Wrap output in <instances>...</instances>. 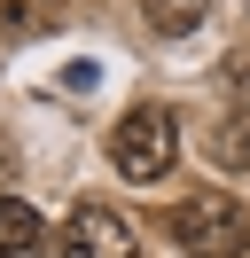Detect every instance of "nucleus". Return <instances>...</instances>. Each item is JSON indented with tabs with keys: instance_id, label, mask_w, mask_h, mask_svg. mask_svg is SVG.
Here are the masks:
<instances>
[{
	"instance_id": "nucleus-8",
	"label": "nucleus",
	"mask_w": 250,
	"mask_h": 258,
	"mask_svg": "<svg viewBox=\"0 0 250 258\" xmlns=\"http://www.w3.org/2000/svg\"><path fill=\"white\" fill-rule=\"evenodd\" d=\"M227 86H234V94H250V55H234V63H227Z\"/></svg>"
},
{
	"instance_id": "nucleus-4",
	"label": "nucleus",
	"mask_w": 250,
	"mask_h": 258,
	"mask_svg": "<svg viewBox=\"0 0 250 258\" xmlns=\"http://www.w3.org/2000/svg\"><path fill=\"white\" fill-rule=\"evenodd\" d=\"M39 242H47L39 211H31L24 196H8V188H0V258H31Z\"/></svg>"
},
{
	"instance_id": "nucleus-1",
	"label": "nucleus",
	"mask_w": 250,
	"mask_h": 258,
	"mask_svg": "<svg viewBox=\"0 0 250 258\" xmlns=\"http://www.w3.org/2000/svg\"><path fill=\"white\" fill-rule=\"evenodd\" d=\"M164 235L180 242L188 258H242L250 250V211L219 188H188L180 204L164 211Z\"/></svg>"
},
{
	"instance_id": "nucleus-7",
	"label": "nucleus",
	"mask_w": 250,
	"mask_h": 258,
	"mask_svg": "<svg viewBox=\"0 0 250 258\" xmlns=\"http://www.w3.org/2000/svg\"><path fill=\"white\" fill-rule=\"evenodd\" d=\"M55 16H62V0H0V32H16V39L47 32Z\"/></svg>"
},
{
	"instance_id": "nucleus-6",
	"label": "nucleus",
	"mask_w": 250,
	"mask_h": 258,
	"mask_svg": "<svg viewBox=\"0 0 250 258\" xmlns=\"http://www.w3.org/2000/svg\"><path fill=\"white\" fill-rule=\"evenodd\" d=\"M211 164L250 172V117H219V125H211Z\"/></svg>"
},
{
	"instance_id": "nucleus-2",
	"label": "nucleus",
	"mask_w": 250,
	"mask_h": 258,
	"mask_svg": "<svg viewBox=\"0 0 250 258\" xmlns=\"http://www.w3.org/2000/svg\"><path fill=\"white\" fill-rule=\"evenodd\" d=\"M109 164H117L133 188L164 180L172 164H180V117H172L164 102H141V110H125L117 125H109Z\"/></svg>"
},
{
	"instance_id": "nucleus-5",
	"label": "nucleus",
	"mask_w": 250,
	"mask_h": 258,
	"mask_svg": "<svg viewBox=\"0 0 250 258\" xmlns=\"http://www.w3.org/2000/svg\"><path fill=\"white\" fill-rule=\"evenodd\" d=\"M141 24L164 39H188L196 24H211V0H141Z\"/></svg>"
},
{
	"instance_id": "nucleus-3",
	"label": "nucleus",
	"mask_w": 250,
	"mask_h": 258,
	"mask_svg": "<svg viewBox=\"0 0 250 258\" xmlns=\"http://www.w3.org/2000/svg\"><path fill=\"white\" fill-rule=\"evenodd\" d=\"M62 258H141V235L125 211L109 204H78L71 219H62Z\"/></svg>"
},
{
	"instance_id": "nucleus-9",
	"label": "nucleus",
	"mask_w": 250,
	"mask_h": 258,
	"mask_svg": "<svg viewBox=\"0 0 250 258\" xmlns=\"http://www.w3.org/2000/svg\"><path fill=\"white\" fill-rule=\"evenodd\" d=\"M8 172H16V149H8V141H0V180H8Z\"/></svg>"
}]
</instances>
